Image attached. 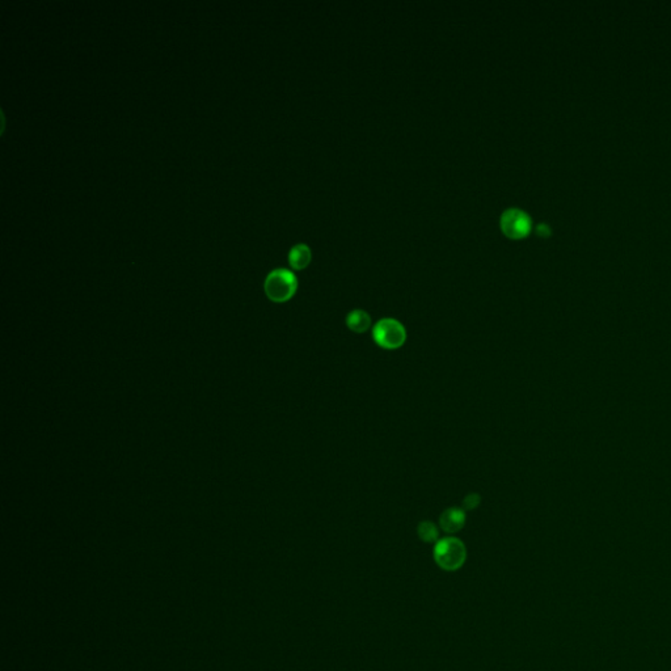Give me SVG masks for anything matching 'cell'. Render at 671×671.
I'll return each instance as SVG.
<instances>
[{
    "label": "cell",
    "instance_id": "cell-1",
    "mask_svg": "<svg viewBox=\"0 0 671 671\" xmlns=\"http://www.w3.org/2000/svg\"><path fill=\"white\" fill-rule=\"evenodd\" d=\"M433 556L440 569L446 572H455L460 569L467 560V548L460 539L445 537L436 543Z\"/></svg>",
    "mask_w": 671,
    "mask_h": 671
},
{
    "label": "cell",
    "instance_id": "cell-2",
    "mask_svg": "<svg viewBox=\"0 0 671 671\" xmlns=\"http://www.w3.org/2000/svg\"><path fill=\"white\" fill-rule=\"evenodd\" d=\"M298 289V281L293 271L287 269H274L270 271L265 282H264V290L271 302L276 303H283L290 301L296 293Z\"/></svg>",
    "mask_w": 671,
    "mask_h": 671
},
{
    "label": "cell",
    "instance_id": "cell-3",
    "mask_svg": "<svg viewBox=\"0 0 671 671\" xmlns=\"http://www.w3.org/2000/svg\"><path fill=\"white\" fill-rule=\"evenodd\" d=\"M373 337L380 348L393 350L402 348L406 341V330L396 319H382L373 328Z\"/></svg>",
    "mask_w": 671,
    "mask_h": 671
},
{
    "label": "cell",
    "instance_id": "cell-4",
    "mask_svg": "<svg viewBox=\"0 0 671 671\" xmlns=\"http://www.w3.org/2000/svg\"><path fill=\"white\" fill-rule=\"evenodd\" d=\"M501 230L512 240L526 238L533 230L531 217L521 208H508L501 215Z\"/></svg>",
    "mask_w": 671,
    "mask_h": 671
},
{
    "label": "cell",
    "instance_id": "cell-5",
    "mask_svg": "<svg viewBox=\"0 0 671 671\" xmlns=\"http://www.w3.org/2000/svg\"><path fill=\"white\" fill-rule=\"evenodd\" d=\"M440 525V528L447 534L459 533L465 525V512L458 508H450L442 512Z\"/></svg>",
    "mask_w": 671,
    "mask_h": 671
},
{
    "label": "cell",
    "instance_id": "cell-6",
    "mask_svg": "<svg viewBox=\"0 0 671 671\" xmlns=\"http://www.w3.org/2000/svg\"><path fill=\"white\" fill-rule=\"evenodd\" d=\"M311 258H312V253H311V249H310L308 245H294L289 252V262H290L292 268L295 269V270H302V269L307 268L311 262Z\"/></svg>",
    "mask_w": 671,
    "mask_h": 671
},
{
    "label": "cell",
    "instance_id": "cell-7",
    "mask_svg": "<svg viewBox=\"0 0 671 671\" xmlns=\"http://www.w3.org/2000/svg\"><path fill=\"white\" fill-rule=\"evenodd\" d=\"M346 325L355 333H365L371 327V318L364 310H354L346 316Z\"/></svg>",
    "mask_w": 671,
    "mask_h": 671
},
{
    "label": "cell",
    "instance_id": "cell-8",
    "mask_svg": "<svg viewBox=\"0 0 671 671\" xmlns=\"http://www.w3.org/2000/svg\"><path fill=\"white\" fill-rule=\"evenodd\" d=\"M417 534L425 543H436L438 539V528L433 522L424 521L417 527Z\"/></svg>",
    "mask_w": 671,
    "mask_h": 671
},
{
    "label": "cell",
    "instance_id": "cell-9",
    "mask_svg": "<svg viewBox=\"0 0 671 671\" xmlns=\"http://www.w3.org/2000/svg\"><path fill=\"white\" fill-rule=\"evenodd\" d=\"M480 494L477 493H472V494H468L463 501V509L464 510H474L476 509L480 503Z\"/></svg>",
    "mask_w": 671,
    "mask_h": 671
},
{
    "label": "cell",
    "instance_id": "cell-10",
    "mask_svg": "<svg viewBox=\"0 0 671 671\" xmlns=\"http://www.w3.org/2000/svg\"><path fill=\"white\" fill-rule=\"evenodd\" d=\"M537 233L539 236H542V238H548L549 235L552 233V231H551L548 224L542 223V224H539L537 227Z\"/></svg>",
    "mask_w": 671,
    "mask_h": 671
}]
</instances>
